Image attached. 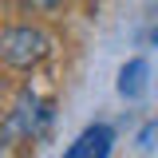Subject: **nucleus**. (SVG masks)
<instances>
[{
	"label": "nucleus",
	"instance_id": "1",
	"mask_svg": "<svg viewBox=\"0 0 158 158\" xmlns=\"http://www.w3.org/2000/svg\"><path fill=\"white\" fill-rule=\"evenodd\" d=\"M48 52H52V40L40 28H8L0 36V56L12 67H36L40 59H48Z\"/></svg>",
	"mask_w": 158,
	"mask_h": 158
},
{
	"label": "nucleus",
	"instance_id": "2",
	"mask_svg": "<svg viewBox=\"0 0 158 158\" xmlns=\"http://www.w3.org/2000/svg\"><path fill=\"white\" fill-rule=\"evenodd\" d=\"M111 142H115L111 127L95 123V127H87V131L79 135V142L67 150V154H71V158H107V154H111Z\"/></svg>",
	"mask_w": 158,
	"mask_h": 158
},
{
	"label": "nucleus",
	"instance_id": "3",
	"mask_svg": "<svg viewBox=\"0 0 158 158\" xmlns=\"http://www.w3.org/2000/svg\"><path fill=\"white\" fill-rule=\"evenodd\" d=\"M146 75H150L146 59H131V63L118 71V95L123 99H138L142 91H146Z\"/></svg>",
	"mask_w": 158,
	"mask_h": 158
},
{
	"label": "nucleus",
	"instance_id": "4",
	"mask_svg": "<svg viewBox=\"0 0 158 158\" xmlns=\"http://www.w3.org/2000/svg\"><path fill=\"white\" fill-rule=\"evenodd\" d=\"M138 142H142L146 150H158V118H150V123L142 127V135H138Z\"/></svg>",
	"mask_w": 158,
	"mask_h": 158
},
{
	"label": "nucleus",
	"instance_id": "5",
	"mask_svg": "<svg viewBox=\"0 0 158 158\" xmlns=\"http://www.w3.org/2000/svg\"><path fill=\"white\" fill-rule=\"evenodd\" d=\"M24 4H32V8H56L59 0H24Z\"/></svg>",
	"mask_w": 158,
	"mask_h": 158
},
{
	"label": "nucleus",
	"instance_id": "6",
	"mask_svg": "<svg viewBox=\"0 0 158 158\" xmlns=\"http://www.w3.org/2000/svg\"><path fill=\"white\" fill-rule=\"evenodd\" d=\"M154 44H158V28H154Z\"/></svg>",
	"mask_w": 158,
	"mask_h": 158
}]
</instances>
